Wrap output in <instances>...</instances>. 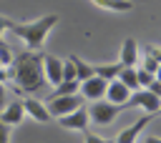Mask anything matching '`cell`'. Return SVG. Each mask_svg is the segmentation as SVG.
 <instances>
[{"label": "cell", "instance_id": "obj_12", "mask_svg": "<svg viewBox=\"0 0 161 143\" xmlns=\"http://www.w3.org/2000/svg\"><path fill=\"white\" fill-rule=\"evenodd\" d=\"M128 98H131V90H128L121 80H111V83H108V90H106V100H108V103L123 105V110H126Z\"/></svg>", "mask_w": 161, "mask_h": 143}, {"label": "cell", "instance_id": "obj_1", "mask_svg": "<svg viewBox=\"0 0 161 143\" xmlns=\"http://www.w3.org/2000/svg\"><path fill=\"white\" fill-rule=\"evenodd\" d=\"M8 68H10V78L15 80L18 90H23L28 95L38 93L48 83L45 73H43V53H38V50H23V53L13 55V63Z\"/></svg>", "mask_w": 161, "mask_h": 143}, {"label": "cell", "instance_id": "obj_25", "mask_svg": "<svg viewBox=\"0 0 161 143\" xmlns=\"http://www.w3.org/2000/svg\"><path fill=\"white\" fill-rule=\"evenodd\" d=\"M0 143H10V125L0 120Z\"/></svg>", "mask_w": 161, "mask_h": 143}, {"label": "cell", "instance_id": "obj_26", "mask_svg": "<svg viewBox=\"0 0 161 143\" xmlns=\"http://www.w3.org/2000/svg\"><path fill=\"white\" fill-rule=\"evenodd\" d=\"M8 105V90H5V85L0 83V110Z\"/></svg>", "mask_w": 161, "mask_h": 143}, {"label": "cell", "instance_id": "obj_13", "mask_svg": "<svg viewBox=\"0 0 161 143\" xmlns=\"http://www.w3.org/2000/svg\"><path fill=\"white\" fill-rule=\"evenodd\" d=\"M151 120H153V115H148V113H146V115H143L141 120H136L133 125L123 128V130H121V133L116 135V143H136L138 133H141V130H143V128H146V125H148Z\"/></svg>", "mask_w": 161, "mask_h": 143}, {"label": "cell", "instance_id": "obj_5", "mask_svg": "<svg viewBox=\"0 0 161 143\" xmlns=\"http://www.w3.org/2000/svg\"><path fill=\"white\" fill-rule=\"evenodd\" d=\"M126 108H141V110H146L148 115H156V113L161 110V98H158V95H153L148 88H141V90L131 93V98H128Z\"/></svg>", "mask_w": 161, "mask_h": 143}, {"label": "cell", "instance_id": "obj_21", "mask_svg": "<svg viewBox=\"0 0 161 143\" xmlns=\"http://www.w3.org/2000/svg\"><path fill=\"white\" fill-rule=\"evenodd\" d=\"M63 80H78L75 78V63L68 58V60H63Z\"/></svg>", "mask_w": 161, "mask_h": 143}, {"label": "cell", "instance_id": "obj_4", "mask_svg": "<svg viewBox=\"0 0 161 143\" xmlns=\"http://www.w3.org/2000/svg\"><path fill=\"white\" fill-rule=\"evenodd\" d=\"M45 105H48V110H50V115H53V118H63V115H68V113H73V110H78V108L83 105V95H80V93H75V95H58V98H48V100H45Z\"/></svg>", "mask_w": 161, "mask_h": 143}, {"label": "cell", "instance_id": "obj_11", "mask_svg": "<svg viewBox=\"0 0 161 143\" xmlns=\"http://www.w3.org/2000/svg\"><path fill=\"white\" fill-rule=\"evenodd\" d=\"M23 118H25V105H23V100H10V103L0 110V120L8 123V125L23 123Z\"/></svg>", "mask_w": 161, "mask_h": 143}, {"label": "cell", "instance_id": "obj_28", "mask_svg": "<svg viewBox=\"0 0 161 143\" xmlns=\"http://www.w3.org/2000/svg\"><path fill=\"white\" fill-rule=\"evenodd\" d=\"M143 143H161V138H156V135H148V138H143Z\"/></svg>", "mask_w": 161, "mask_h": 143}, {"label": "cell", "instance_id": "obj_19", "mask_svg": "<svg viewBox=\"0 0 161 143\" xmlns=\"http://www.w3.org/2000/svg\"><path fill=\"white\" fill-rule=\"evenodd\" d=\"M75 93H80V80H63L60 85L53 88L50 98H58V95H75Z\"/></svg>", "mask_w": 161, "mask_h": 143}, {"label": "cell", "instance_id": "obj_10", "mask_svg": "<svg viewBox=\"0 0 161 143\" xmlns=\"http://www.w3.org/2000/svg\"><path fill=\"white\" fill-rule=\"evenodd\" d=\"M43 73H45V80L55 88L63 83V60L55 58V55H43Z\"/></svg>", "mask_w": 161, "mask_h": 143}, {"label": "cell", "instance_id": "obj_30", "mask_svg": "<svg viewBox=\"0 0 161 143\" xmlns=\"http://www.w3.org/2000/svg\"><path fill=\"white\" fill-rule=\"evenodd\" d=\"M156 115H161V110H158V113H156Z\"/></svg>", "mask_w": 161, "mask_h": 143}, {"label": "cell", "instance_id": "obj_27", "mask_svg": "<svg viewBox=\"0 0 161 143\" xmlns=\"http://www.w3.org/2000/svg\"><path fill=\"white\" fill-rule=\"evenodd\" d=\"M148 90H151L153 95H158V98H161V80H153V83L148 85Z\"/></svg>", "mask_w": 161, "mask_h": 143}, {"label": "cell", "instance_id": "obj_24", "mask_svg": "<svg viewBox=\"0 0 161 143\" xmlns=\"http://www.w3.org/2000/svg\"><path fill=\"white\" fill-rule=\"evenodd\" d=\"M158 60H153V58H143V63H141V68H146V70H151V73H156L158 70Z\"/></svg>", "mask_w": 161, "mask_h": 143}, {"label": "cell", "instance_id": "obj_7", "mask_svg": "<svg viewBox=\"0 0 161 143\" xmlns=\"http://www.w3.org/2000/svg\"><path fill=\"white\" fill-rule=\"evenodd\" d=\"M58 123H60L65 130H80V133H86V130H88V123H91L88 108H86V105H80L78 110H73V113H68V115L58 118Z\"/></svg>", "mask_w": 161, "mask_h": 143}, {"label": "cell", "instance_id": "obj_18", "mask_svg": "<svg viewBox=\"0 0 161 143\" xmlns=\"http://www.w3.org/2000/svg\"><path fill=\"white\" fill-rule=\"evenodd\" d=\"M70 60L75 63V78H78L80 83L96 75V65H91V63H86V60H80L78 55H70Z\"/></svg>", "mask_w": 161, "mask_h": 143}, {"label": "cell", "instance_id": "obj_16", "mask_svg": "<svg viewBox=\"0 0 161 143\" xmlns=\"http://www.w3.org/2000/svg\"><path fill=\"white\" fill-rule=\"evenodd\" d=\"M121 63H101V65H96V75L98 78H103V80H118V75H121Z\"/></svg>", "mask_w": 161, "mask_h": 143}, {"label": "cell", "instance_id": "obj_17", "mask_svg": "<svg viewBox=\"0 0 161 143\" xmlns=\"http://www.w3.org/2000/svg\"><path fill=\"white\" fill-rule=\"evenodd\" d=\"M118 80L131 90V93H136V90H141V85H138V68H121V75H118Z\"/></svg>", "mask_w": 161, "mask_h": 143}, {"label": "cell", "instance_id": "obj_2", "mask_svg": "<svg viewBox=\"0 0 161 143\" xmlns=\"http://www.w3.org/2000/svg\"><path fill=\"white\" fill-rule=\"evenodd\" d=\"M58 20H60L58 13H48V15L38 18V20H30V23H13L10 33L15 38H20L28 45V50H40L43 43H45V38H48V33L55 28Z\"/></svg>", "mask_w": 161, "mask_h": 143}, {"label": "cell", "instance_id": "obj_22", "mask_svg": "<svg viewBox=\"0 0 161 143\" xmlns=\"http://www.w3.org/2000/svg\"><path fill=\"white\" fill-rule=\"evenodd\" d=\"M83 143H116V140H111V138H103V135H96V133L86 130V133H83Z\"/></svg>", "mask_w": 161, "mask_h": 143}, {"label": "cell", "instance_id": "obj_3", "mask_svg": "<svg viewBox=\"0 0 161 143\" xmlns=\"http://www.w3.org/2000/svg\"><path fill=\"white\" fill-rule=\"evenodd\" d=\"M121 110H123V105L108 103L106 98H103V100H96V103H91V105H88V115H91V123H96V125H111Z\"/></svg>", "mask_w": 161, "mask_h": 143}, {"label": "cell", "instance_id": "obj_29", "mask_svg": "<svg viewBox=\"0 0 161 143\" xmlns=\"http://www.w3.org/2000/svg\"><path fill=\"white\" fill-rule=\"evenodd\" d=\"M156 80H161V65H158V70H156Z\"/></svg>", "mask_w": 161, "mask_h": 143}, {"label": "cell", "instance_id": "obj_14", "mask_svg": "<svg viewBox=\"0 0 161 143\" xmlns=\"http://www.w3.org/2000/svg\"><path fill=\"white\" fill-rule=\"evenodd\" d=\"M10 28H13V20L5 18V15H0V60H3V65H10V63H13V53H10V48L3 43V33L10 30Z\"/></svg>", "mask_w": 161, "mask_h": 143}, {"label": "cell", "instance_id": "obj_15", "mask_svg": "<svg viewBox=\"0 0 161 143\" xmlns=\"http://www.w3.org/2000/svg\"><path fill=\"white\" fill-rule=\"evenodd\" d=\"M91 3L103 8V10H111V13H128V10H133L131 0H91Z\"/></svg>", "mask_w": 161, "mask_h": 143}, {"label": "cell", "instance_id": "obj_20", "mask_svg": "<svg viewBox=\"0 0 161 143\" xmlns=\"http://www.w3.org/2000/svg\"><path fill=\"white\" fill-rule=\"evenodd\" d=\"M153 80H156V73H151V70H146V68L138 65V85L141 88H148Z\"/></svg>", "mask_w": 161, "mask_h": 143}, {"label": "cell", "instance_id": "obj_23", "mask_svg": "<svg viewBox=\"0 0 161 143\" xmlns=\"http://www.w3.org/2000/svg\"><path fill=\"white\" fill-rule=\"evenodd\" d=\"M143 55H146V58H153V60L161 63V48H156V45H143Z\"/></svg>", "mask_w": 161, "mask_h": 143}, {"label": "cell", "instance_id": "obj_8", "mask_svg": "<svg viewBox=\"0 0 161 143\" xmlns=\"http://www.w3.org/2000/svg\"><path fill=\"white\" fill-rule=\"evenodd\" d=\"M23 105H25V115H30V118L38 120V123H50V120H53L45 100H38V98L28 95V98H23Z\"/></svg>", "mask_w": 161, "mask_h": 143}, {"label": "cell", "instance_id": "obj_6", "mask_svg": "<svg viewBox=\"0 0 161 143\" xmlns=\"http://www.w3.org/2000/svg\"><path fill=\"white\" fill-rule=\"evenodd\" d=\"M106 90H108V80H103L98 75H93V78H88V80L80 83V95H83V100H91V103L103 100Z\"/></svg>", "mask_w": 161, "mask_h": 143}, {"label": "cell", "instance_id": "obj_9", "mask_svg": "<svg viewBox=\"0 0 161 143\" xmlns=\"http://www.w3.org/2000/svg\"><path fill=\"white\" fill-rule=\"evenodd\" d=\"M138 58H141V48L133 38H126L121 43V55H118V63L123 68H138Z\"/></svg>", "mask_w": 161, "mask_h": 143}]
</instances>
